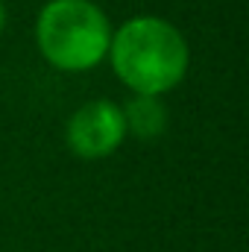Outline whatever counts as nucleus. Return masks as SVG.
<instances>
[{
	"label": "nucleus",
	"instance_id": "obj_2",
	"mask_svg": "<svg viewBox=\"0 0 249 252\" xmlns=\"http://www.w3.org/2000/svg\"><path fill=\"white\" fill-rule=\"evenodd\" d=\"M35 44L53 67L82 73L109 56L112 24L91 0H47L35 21Z\"/></svg>",
	"mask_w": 249,
	"mask_h": 252
},
{
	"label": "nucleus",
	"instance_id": "obj_3",
	"mask_svg": "<svg viewBox=\"0 0 249 252\" xmlns=\"http://www.w3.org/2000/svg\"><path fill=\"white\" fill-rule=\"evenodd\" d=\"M64 138L76 158H106L126 141L124 109L112 100H91L70 115Z\"/></svg>",
	"mask_w": 249,
	"mask_h": 252
},
{
	"label": "nucleus",
	"instance_id": "obj_5",
	"mask_svg": "<svg viewBox=\"0 0 249 252\" xmlns=\"http://www.w3.org/2000/svg\"><path fill=\"white\" fill-rule=\"evenodd\" d=\"M3 27H6V9H3V3H0V32H3Z\"/></svg>",
	"mask_w": 249,
	"mask_h": 252
},
{
	"label": "nucleus",
	"instance_id": "obj_1",
	"mask_svg": "<svg viewBox=\"0 0 249 252\" xmlns=\"http://www.w3.org/2000/svg\"><path fill=\"white\" fill-rule=\"evenodd\" d=\"M185 35L164 18L138 15L112 32L109 62L118 79L135 94L161 97L187 73Z\"/></svg>",
	"mask_w": 249,
	"mask_h": 252
},
{
	"label": "nucleus",
	"instance_id": "obj_4",
	"mask_svg": "<svg viewBox=\"0 0 249 252\" xmlns=\"http://www.w3.org/2000/svg\"><path fill=\"white\" fill-rule=\"evenodd\" d=\"M121 109L126 121V135L132 132L141 141H156L167 132V106L161 103V97L135 94Z\"/></svg>",
	"mask_w": 249,
	"mask_h": 252
}]
</instances>
